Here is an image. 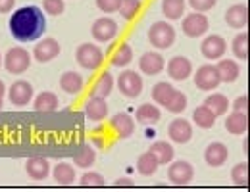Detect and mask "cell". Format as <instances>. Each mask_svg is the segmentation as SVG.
Segmentation results:
<instances>
[{
	"instance_id": "obj_1",
	"label": "cell",
	"mask_w": 250,
	"mask_h": 192,
	"mask_svg": "<svg viewBox=\"0 0 250 192\" xmlns=\"http://www.w3.org/2000/svg\"><path fill=\"white\" fill-rule=\"evenodd\" d=\"M46 31V18L41 8L23 6L10 16V33L20 42L39 40Z\"/></svg>"
},
{
	"instance_id": "obj_2",
	"label": "cell",
	"mask_w": 250,
	"mask_h": 192,
	"mask_svg": "<svg viewBox=\"0 0 250 192\" xmlns=\"http://www.w3.org/2000/svg\"><path fill=\"white\" fill-rule=\"evenodd\" d=\"M152 98L158 106H162L164 110L171 112V114H181L187 108V96L181 91H177L173 85L160 81L152 89Z\"/></svg>"
},
{
	"instance_id": "obj_3",
	"label": "cell",
	"mask_w": 250,
	"mask_h": 192,
	"mask_svg": "<svg viewBox=\"0 0 250 192\" xmlns=\"http://www.w3.org/2000/svg\"><path fill=\"white\" fill-rule=\"evenodd\" d=\"M148 40L158 50H166L175 42V29L167 21H156L148 29Z\"/></svg>"
},
{
	"instance_id": "obj_4",
	"label": "cell",
	"mask_w": 250,
	"mask_h": 192,
	"mask_svg": "<svg viewBox=\"0 0 250 192\" xmlns=\"http://www.w3.org/2000/svg\"><path fill=\"white\" fill-rule=\"evenodd\" d=\"M75 60L81 67L94 71V69H98L100 65L104 64V52L98 46H94L93 42H85V44H81L77 48Z\"/></svg>"
},
{
	"instance_id": "obj_5",
	"label": "cell",
	"mask_w": 250,
	"mask_h": 192,
	"mask_svg": "<svg viewBox=\"0 0 250 192\" xmlns=\"http://www.w3.org/2000/svg\"><path fill=\"white\" fill-rule=\"evenodd\" d=\"M29 65H31V56L23 48H10L8 54L4 56V67L14 75L25 73Z\"/></svg>"
},
{
	"instance_id": "obj_6",
	"label": "cell",
	"mask_w": 250,
	"mask_h": 192,
	"mask_svg": "<svg viewBox=\"0 0 250 192\" xmlns=\"http://www.w3.org/2000/svg\"><path fill=\"white\" fill-rule=\"evenodd\" d=\"M118 89L127 98H137L143 93V79H141V75L137 71L125 69L118 77Z\"/></svg>"
},
{
	"instance_id": "obj_7",
	"label": "cell",
	"mask_w": 250,
	"mask_h": 192,
	"mask_svg": "<svg viewBox=\"0 0 250 192\" xmlns=\"http://www.w3.org/2000/svg\"><path fill=\"white\" fill-rule=\"evenodd\" d=\"M181 27H183V33L190 37V38H198L202 35H206L208 27H210V21L204 14H198V12H192L185 16V19H181Z\"/></svg>"
},
{
	"instance_id": "obj_8",
	"label": "cell",
	"mask_w": 250,
	"mask_h": 192,
	"mask_svg": "<svg viewBox=\"0 0 250 192\" xmlns=\"http://www.w3.org/2000/svg\"><path fill=\"white\" fill-rule=\"evenodd\" d=\"M167 179H169V183H173L177 187L190 185L194 179V167L188 161H173L167 167Z\"/></svg>"
},
{
	"instance_id": "obj_9",
	"label": "cell",
	"mask_w": 250,
	"mask_h": 192,
	"mask_svg": "<svg viewBox=\"0 0 250 192\" xmlns=\"http://www.w3.org/2000/svg\"><path fill=\"white\" fill-rule=\"evenodd\" d=\"M194 85L200 91H214L221 85L219 73L216 65H200L194 73Z\"/></svg>"
},
{
	"instance_id": "obj_10",
	"label": "cell",
	"mask_w": 250,
	"mask_h": 192,
	"mask_svg": "<svg viewBox=\"0 0 250 192\" xmlns=\"http://www.w3.org/2000/svg\"><path fill=\"white\" fill-rule=\"evenodd\" d=\"M58 54H60V44H58L56 38H50V37L39 40L37 46L33 48V56H35V60H37L39 64H48V62H52Z\"/></svg>"
},
{
	"instance_id": "obj_11",
	"label": "cell",
	"mask_w": 250,
	"mask_h": 192,
	"mask_svg": "<svg viewBox=\"0 0 250 192\" xmlns=\"http://www.w3.org/2000/svg\"><path fill=\"white\" fill-rule=\"evenodd\" d=\"M93 37L98 42H112L118 37V23L110 18H100L93 23Z\"/></svg>"
},
{
	"instance_id": "obj_12",
	"label": "cell",
	"mask_w": 250,
	"mask_h": 192,
	"mask_svg": "<svg viewBox=\"0 0 250 192\" xmlns=\"http://www.w3.org/2000/svg\"><path fill=\"white\" fill-rule=\"evenodd\" d=\"M200 50H202V56L204 58H208V60H219L225 54V50H227V42L219 35H208L202 40Z\"/></svg>"
},
{
	"instance_id": "obj_13",
	"label": "cell",
	"mask_w": 250,
	"mask_h": 192,
	"mask_svg": "<svg viewBox=\"0 0 250 192\" xmlns=\"http://www.w3.org/2000/svg\"><path fill=\"white\" fill-rule=\"evenodd\" d=\"M166 69H167L169 79H173V81H187L188 77L192 75V64L185 56L171 58L169 64L166 65Z\"/></svg>"
},
{
	"instance_id": "obj_14",
	"label": "cell",
	"mask_w": 250,
	"mask_h": 192,
	"mask_svg": "<svg viewBox=\"0 0 250 192\" xmlns=\"http://www.w3.org/2000/svg\"><path fill=\"white\" fill-rule=\"evenodd\" d=\"M167 134H169V140L171 142H177V144H187L192 138V127L187 119H173L167 127Z\"/></svg>"
},
{
	"instance_id": "obj_15",
	"label": "cell",
	"mask_w": 250,
	"mask_h": 192,
	"mask_svg": "<svg viewBox=\"0 0 250 192\" xmlns=\"http://www.w3.org/2000/svg\"><path fill=\"white\" fill-rule=\"evenodd\" d=\"M8 96H10V102L18 108H23L31 102L33 98V87L27 83V81H16L10 91H8Z\"/></svg>"
},
{
	"instance_id": "obj_16",
	"label": "cell",
	"mask_w": 250,
	"mask_h": 192,
	"mask_svg": "<svg viewBox=\"0 0 250 192\" xmlns=\"http://www.w3.org/2000/svg\"><path fill=\"white\" fill-rule=\"evenodd\" d=\"M225 23L231 29H243L249 23V6L247 4H235L225 12Z\"/></svg>"
},
{
	"instance_id": "obj_17",
	"label": "cell",
	"mask_w": 250,
	"mask_h": 192,
	"mask_svg": "<svg viewBox=\"0 0 250 192\" xmlns=\"http://www.w3.org/2000/svg\"><path fill=\"white\" fill-rule=\"evenodd\" d=\"M85 115L87 119H91L94 123H100L108 117V104L104 98H96L91 96L87 102H85Z\"/></svg>"
},
{
	"instance_id": "obj_18",
	"label": "cell",
	"mask_w": 250,
	"mask_h": 192,
	"mask_svg": "<svg viewBox=\"0 0 250 192\" xmlns=\"http://www.w3.org/2000/svg\"><path fill=\"white\" fill-rule=\"evenodd\" d=\"M139 69L146 75H158L160 71L166 69V60L158 52H145L139 60Z\"/></svg>"
},
{
	"instance_id": "obj_19",
	"label": "cell",
	"mask_w": 250,
	"mask_h": 192,
	"mask_svg": "<svg viewBox=\"0 0 250 192\" xmlns=\"http://www.w3.org/2000/svg\"><path fill=\"white\" fill-rule=\"evenodd\" d=\"M229 158V150L223 142H210L204 150V160L212 167H221Z\"/></svg>"
},
{
	"instance_id": "obj_20",
	"label": "cell",
	"mask_w": 250,
	"mask_h": 192,
	"mask_svg": "<svg viewBox=\"0 0 250 192\" xmlns=\"http://www.w3.org/2000/svg\"><path fill=\"white\" fill-rule=\"evenodd\" d=\"M25 171H27V175L31 177L33 181H44L50 175V163L42 156H35V158L27 160Z\"/></svg>"
},
{
	"instance_id": "obj_21",
	"label": "cell",
	"mask_w": 250,
	"mask_h": 192,
	"mask_svg": "<svg viewBox=\"0 0 250 192\" xmlns=\"http://www.w3.org/2000/svg\"><path fill=\"white\" fill-rule=\"evenodd\" d=\"M110 127L112 131L122 136V138H129L133 133H135V119L129 115V114H116L112 119H110Z\"/></svg>"
},
{
	"instance_id": "obj_22",
	"label": "cell",
	"mask_w": 250,
	"mask_h": 192,
	"mask_svg": "<svg viewBox=\"0 0 250 192\" xmlns=\"http://www.w3.org/2000/svg\"><path fill=\"white\" fill-rule=\"evenodd\" d=\"M83 85H85V81L77 71H65L60 77V87L67 95H79L83 91Z\"/></svg>"
},
{
	"instance_id": "obj_23",
	"label": "cell",
	"mask_w": 250,
	"mask_h": 192,
	"mask_svg": "<svg viewBox=\"0 0 250 192\" xmlns=\"http://www.w3.org/2000/svg\"><path fill=\"white\" fill-rule=\"evenodd\" d=\"M33 108H35V112H41V114H52L58 108V96L54 95V93L42 91L39 96H35Z\"/></svg>"
},
{
	"instance_id": "obj_24",
	"label": "cell",
	"mask_w": 250,
	"mask_h": 192,
	"mask_svg": "<svg viewBox=\"0 0 250 192\" xmlns=\"http://www.w3.org/2000/svg\"><path fill=\"white\" fill-rule=\"evenodd\" d=\"M135 117H137V121H139L141 125H154V123L160 121L162 112L158 110V106H154V104H141V106L137 108Z\"/></svg>"
},
{
	"instance_id": "obj_25",
	"label": "cell",
	"mask_w": 250,
	"mask_h": 192,
	"mask_svg": "<svg viewBox=\"0 0 250 192\" xmlns=\"http://www.w3.org/2000/svg\"><path fill=\"white\" fill-rule=\"evenodd\" d=\"M216 69H218L221 83H235L239 79V75H241V67L233 60H221L216 65Z\"/></svg>"
},
{
	"instance_id": "obj_26",
	"label": "cell",
	"mask_w": 250,
	"mask_h": 192,
	"mask_svg": "<svg viewBox=\"0 0 250 192\" xmlns=\"http://www.w3.org/2000/svg\"><path fill=\"white\" fill-rule=\"evenodd\" d=\"M225 129L231 134H243L249 131V115L247 114H237L233 112L231 115L225 117Z\"/></svg>"
},
{
	"instance_id": "obj_27",
	"label": "cell",
	"mask_w": 250,
	"mask_h": 192,
	"mask_svg": "<svg viewBox=\"0 0 250 192\" xmlns=\"http://www.w3.org/2000/svg\"><path fill=\"white\" fill-rule=\"evenodd\" d=\"M52 177H54V181L58 183V185H71L73 181H75V167L71 165V163H65V161H60V163H56V167L52 169Z\"/></svg>"
},
{
	"instance_id": "obj_28",
	"label": "cell",
	"mask_w": 250,
	"mask_h": 192,
	"mask_svg": "<svg viewBox=\"0 0 250 192\" xmlns=\"http://www.w3.org/2000/svg\"><path fill=\"white\" fill-rule=\"evenodd\" d=\"M162 12H164L166 19H169V21L183 19L185 0H162Z\"/></svg>"
},
{
	"instance_id": "obj_29",
	"label": "cell",
	"mask_w": 250,
	"mask_h": 192,
	"mask_svg": "<svg viewBox=\"0 0 250 192\" xmlns=\"http://www.w3.org/2000/svg\"><path fill=\"white\" fill-rule=\"evenodd\" d=\"M148 152L156 158L158 165H164V163L173 161V156H175L173 146H171L169 142H154V144L150 146V150H148Z\"/></svg>"
},
{
	"instance_id": "obj_30",
	"label": "cell",
	"mask_w": 250,
	"mask_h": 192,
	"mask_svg": "<svg viewBox=\"0 0 250 192\" xmlns=\"http://www.w3.org/2000/svg\"><path fill=\"white\" fill-rule=\"evenodd\" d=\"M112 89H114V77H112V73H102L100 77H98V81H96V85L93 87V93L91 96H96V98H108L110 93H112Z\"/></svg>"
},
{
	"instance_id": "obj_31",
	"label": "cell",
	"mask_w": 250,
	"mask_h": 192,
	"mask_svg": "<svg viewBox=\"0 0 250 192\" xmlns=\"http://www.w3.org/2000/svg\"><path fill=\"white\" fill-rule=\"evenodd\" d=\"M94 161H96V154H94V150L89 146V144L79 146L77 152H75V156H73V163H75L77 167H81V169H89V167H93Z\"/></svg>"
},
{
	"instance_id": "obj_32",
	"label": "cell",
	"mask_w": 250,
	"mask_h": 192,
	"mask_svg": "<svg viewBox=\"0 0 250 192\" xmlns=\"http://www.w3.org/2000/svg\"><path fill=\"white\" fill-rule=\"evenodd\" d=\"M204 106H206L216 117H219V115H223V114L229 110V100H227V96L225 95L216 93V95H210L208 98H206Z\"/></svg>"
},
{
	"instance_id": "obj_33",
	"label": "cell",
	"mask_w": 250,
	"mask_h": 192,
	"mask_svg": "<svg viewBox=\"0 0 250 192\" xmlns=\"http://www.w3.org/2000/svg\"><path fill=\"white\" fill-rule=\"evenodd\" d=\"M192 119H194V123L200 129H210V127H214V123H216V115H214L204 104L198 106V108L192 112Z\"/></svg>"
},
{
	"instance_id": "obj_34",
	"label": "cell",
	"mask_w": 250,
	"mask_h": 192,
	"mask_svg": "<svg viewBox=\"0 0 250 192\" xmlns=\"http://www.w3.org/2000/svg\"><path fill=\"white\" fill-rule=\"evenodd\" d=\"M156 169H158V161L150 152H145V154L137 160V171H139L143 177H150V175H154Z\"/></svg>"
},
{
	"instance_id": "obj_35",
	"label": "cell",
	"mask_w": 250,
	"mask_h": 192,
	"mask_svg": "<svg viewBox=\"0 0 250 192\" xmlns=\"http://www.w3.org/2000/svg\"><path fill=\"white\" fill-rule=\"evenodd\" d=\"M133 62V48L129 46V44H120L116 50H114V54H112V64L116 65V67H124V65H129Z\"/></svg>"
},
{
	"instance_id": "obj_36",
	"label": "cell",
	"mask_w": 250,
	"mask_h": 192,
	"mask_svg": "<svg viewBox=\"0 0 250 192\" xmlns=\"http://www.w3.org/2000/svg\"><path fill=\"white\" fill-rule=\"evenodd\" d=\"M231 46H233V54L239 60H249V33H239Z\"/></svg>"
},
{
	"instance_id": "obj_37",
	"label": "cell",
	"mask_w": 250,
	"mask_h": 192,
	"mask_svg": "<svg viewBox=\"0 0 250 192\" xmlns=\"http://www.w3.org/2000/svg\"><path fill=\"white\" fill-rule=\"evenodd\" d=\"M231 181L237 185V187H249V163L243 161V163H237L231 171Z\"/></svg>"
},
{
	"instance_id": "obj_38",
	"label": "cell",
	"mask_w": 250,
	"mask_h": 192,
	"mask_svg": "<svg viewBox=\"0 0 250 192\" xmlns=\"http://www.w3.org/2000/svg\"><path fill=\"white\" fill-rule=\"evenodd\" d=\"M139 10H141V0H122L118 12L122 14L124 19L131 21V19H135V16L139 14Z\"/></svg>"
},
{
	"instance_id": "obj_39",
	"label": "cell",
	"mask_w": 250,
	"mask_h": 192,
	"mask_svg": "<svg viewBox=\"0 0 250 192\" xmlns=\"http://www.w3.org/2000/svg\"><path fill=\"white\" fill-rule=\"evenodd\" d=\"M79 185L81 187H104L106 181L100 173H94V171H89V173H83V177L79 179Z\"/></svg>"
},
{
	"instance_id": "obj_40",
	"label": "cell",
	"mask_w": 250,
	"mask_h": 192,
	"mask_svg": "<svg viewBox=\"0 0 250 192\" xmlns=\"http://www.w3.org/2000/svg\"><path fill=\"white\" fill-rule=\"evenodd\" d=\"M42 8L48 16H60L65 10L63 0H42Z\"/></svg>"
},
{
	"instance_id": "obj_41",
	"label": "cell",
	"mask_w": 250,
	"mask_h": 192,
	"mask_svg": "<svg viewBox=\"0 0 250 192\" xmlns=\"http://www.w3.org/2000/svg\"><path fill=\"white\" fill-rule=\"evenodd\" d=\"M188 6L194 10V12H198V14H204V12H208V10H212L216 4H218V0H187Z\"/></svg>"
},
{
	"instance_id": "obj_42",
	"label": "cell",
	"mask_w": 250,
	"mask_h": 192,
	"mask_svg": "<svg viewBox=\"0 0 250 192\" xmlns=\"http://www.w3.org/2000/svg\"><path fill=\"white\" fill-rule=\"evenodd\" d=\"M120 4L122 0H96V6L98 10H102L104 14H114L120 10Z\"/></svg>"
},
{
	"instance_id": "obj_43",
	"label": "cell",
	"mask_w": 250,
	"mask_h": 192,
	"mask_svg": "<svg viewBox=\"0 0 250 192\" xmlns=\"http://www.w3.org/2000/svg\"><path fill=\"white\" fill-rule=\"evenodd\" d=\"M233 112H237V114H247V115H249V96L247 95L239 96V98L233 102Z\"/></svg>"
},
{
	"instance_id": "obj_44",
	"label": "cell",
	"mask_w": 250,
	"mask_h": 192,
	"mask_svg": "<svg viewBox=\"0 0 250 192\" xmlns=\"http://www.w3.org/2000/svg\"><path fill=\"white\" fill-rule=\"evenodd\" d=\"M16 6V0H0V14H10Z\"/></svg>"
},
{
	"instance_id": "obj_45",
	"label": "cell",
	"mask_w": 250,
	"mask_h": 192,
	"mask_svg": "<svg viewBox=\"0 0 250 192\" xmlns=\"http://www.w3.org/2000/svg\"><path fill=\"white\" fill-rule=\"evenodd\" d=\"M116 187H133L135 185V181L133 179H129V177H120V179H116V183H114Z\"/></svg>"
},
{
	"instance_id": "obj_46",
	"label": "cell",
	"mask_w": 250,
	"mask_h": 192,
	"mask_svg": "<svg viewBox=\"0 0 250 192\" xmlns=\"http://www.w3.org/2000/svg\"><path fill=\"white\" fill-rule=\"evenodd\" d=\"M4 95H6V87H4V83L0 81V96L4 98Z\"/></svg>"
},
{
	"instance_id": "obj_47",
	"label": "cell",
	"mask_w": 250,
	"mask_h": 192,
	"mask_svg": "<svg viewBox=\"0 0 250 192\" xmlns=\"http://www.w3.org/2000/svg\"><path fill=\"white\" fill-rule=\"evenodd\" d=\"M243 150H245V154L249 156V140H245V142H243Z\"/></svg>"
},
{
	"instance_id": "obj_48",
	"label": "cell",
	"mask_w": 250,
	"mask_h": 192,
	"mask_svg": "<svg viewBox=\"0 0 250 192\" xmlns=\"http://www.w3.org/2000/svg\"><path fill=\"white\" fill-rule=\"evenodd\" d=\"M93 142L96 146H102V138H93Z\"/></svg>"
},
{
	"instance_id": "obj_49",
	"label": "cell",
	"mask_w": 250,
	"mask_h": 192,
	"mask_svg": "<svg viewBox=\"0 0 250 192\" xmlns=\"http://www.w3.org/2000/svg\"><path fill=\"white\" fill-rule=\"evenodd\" d=\"M2 100H4V98H2V96H0V108H2Z\"/></svg>"
},
{
	"instance_id": "obj_50",
	"label": "cell",
	"mask_w": 250,
	"mask_h": 192,
	"mask_svg": "<svg viewBox=\"0 0 250 192\" xmlns=\"http://www.w3.org/2000/svg\"><path fill=\"white\" fill-rule=\"evenodd\" d=\"M0 64H2V56H0Z\"/></svg>"
}]
</instances>
